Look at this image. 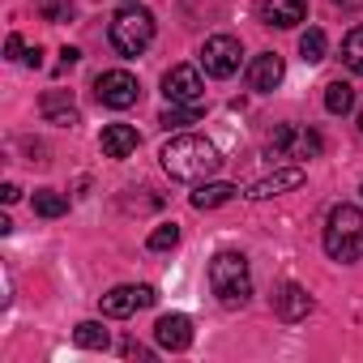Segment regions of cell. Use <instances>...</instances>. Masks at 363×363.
I'll list each match as a JSON object with an SVG mask.
<instances>
[{
  "instance_id": "obj_21",
  "label": "cell",
  "mask_w": 363,
  "mask_h": 363,
  "mask_svg": "<svg viewBox=\"0 0 363 363\" xmlns=\"http://www.w3.org/2000/svg\"><path fill=\"white\" fill-rule=\"evenodd\" d=\"M350 107H354V90H350L346 82H329V86H325V111L346 116Z\"/></svg>"
},
{
  "instance_id": "obj_11",
  "label": "cell",
  "mask_w": 363,
  "mask_h": 363,
  "mask_svg": "<svg viewBox=\"0 0 363 363\" xmlns=\"http://www.w3.org/2000/svg\"><path fill=\"white\" fill-rule=\"evenodd\" d=\"M154 337H158L162 350H189L193 346V320L184 312H167V316H158Z\"/></svg>"
},
{
  "instance_id": "obj_22",
  "label": "cell",
  "mask_w": 363,
  "mask_h": 363,
  "mask_svg": "<svg viewBox=\"0 0 363 363\" xmlns=\"http://www.w3.org/2000/svg\"><path fill=\"white\" fill-rule=\"evenodd\" d=\"M342 65L363 77V26H354V30L342 39Z\"/></svg>"
},
{
  "instance_id": "obj_10",
  "label": "cell",
  "mask_w": 363,
  "mask_h": 363,
  "mask_svg": "<svg viewBox=\"0 0 363 363\" xmlns=\"http://www.w3.org/2000/svg\"><path fill=\"white\" fill-rule=\"evenodd\" d=\"M299 184H303V167H278V171L261 175L244 197H248V201H269V197H282V193H291V189H299Z\"/></svg>"
},
{
  "instance_id": "obj_16",
  "label": "cell",
  "mask_w": 363,
  "mask_h": 363,
  "mask_svg": "<svg viewBox=\"0 0 363 363\" xmlns=\"http://www.w3.org/2000/svg\"><path fill=\"white\" fill-rule=\"evenodd\" d=\"M308 18V5L303 0H265L261 5V22L265 26H278V30H291Z\"/></svg>"
},
{
  "instance_id": "obj_20",
  "label": "cell",
  "mask_w": 363,
  "mask_h": 363,
  "mask_svg": "<svg viewBox=\"0 0 363 363\" xmlns=\"http://www.w3.org/2000/svg\"><path fill=\"white\" fill-rule=\"evenodd\" d=\"M35 214L39 218H65L69 214V197L56 193V189H39L35 193Z\"/></svg>"
},
{
  "instance_id": "obj_4",
  "label": "cell",
  "mask_w": 363,
  "mask_h": 363,
  "mask_svg": "<svg viewBox=\"0 0 363 363\" xmlns=\"http://www.w3.org/2000/svg\"><path fill=\"white\" fill-rule=\"evenodd\" d=\"M210 291L227 303V308H244L248 295H252V274H248V261L240 252H218L210 261Z\"/></svg>"
},
{
  "instance_id": "obj_17",
  "label": "cell",
  "mask_w": 363,
  "mask_h": 363,
  "mask_svg": "<svg viewBox=\"0 0 363 363\" xmlns=\"http://www.w3.org/2000/svg\"><path fill=\"white\" fill-rule=\"evenodd\" d=\"M240 189L235 184H227V179H201V184L193 189V210H218V206H227L231 197H235Z\"/></svg>"
},
{
  "instance_id": "obj_18",
  "label": "cell",
  "mask_w": 363,
  "mask_h": 363,
  "mask_svg": "<svg viewBox=\"0 0 363 363\" xmlns=\"http://www.w3.org/2000/svg\"><path fill=\"white\" fill-rule=\"evenodd\" d=\"M158 124H162L167 133H184L189 124H201V107H179V103H171V107L158 116Z\"/></svg>"
},
{
  "instance_id": "obj_27",
  "label": "cell",
  "mask_w": 363,
  "mask_h": 363,
  "mask_svg": "<svg viewBox=\"0 0 363 363\" xmlns=\"http://www.w3.org/2000/svg\"><path fill=\"white\" fill-rule=\"evenodd\" d=\"M124 354H128V359H150V346H141V342H124Z\"/></svg>"
},
{
  "instance_id": "obj_24",
  "label": "cell",
  "mask_w": 363,
  "mask_h": 363,
  "mask_svg": "<svg viewBox=\"0 0 363 363\" xmlns=\"http://www.w3.org/2000/svg\"><path fill=\"white\" fill-rule=\"evenodd\" d=\"M175 244H179V227H175V223L154 227V231H150V240H145V248H150V252H167V248H175Z\"/></svg>"
},
{
  "instance_id": "obj_25",
  "label": "cell",
  "mask_w": 363,
  "mask_h": 363,
  "mask_svg": "<svg viewBox=\"0 0 363 363\" xmlns=\"http://www.w3.org/2000/svg\"><path fill=\"white\" fill-rule=\"evenodd\" d=\"M39 13L48 22H69L73 18V0H39Z\"/></svg>"
},
{
  "instance_id": "obj_6",
  "label": "cell",
  "mask_w": 363,
  "mask_h": 363,
  "mask_svg": "<svg viewBox=\"0 0 363 363\" xmlns=\"http://www.w3.org/2000/svg\"><path fill=\"white\" fill-rule=\"evenodd\" d=\"M162 94H167V103H179V107H201V103H206L201 69H197V65H175V69H167Z\"/></svg>"
},
{
  "instance_id": "obj_2",
  "label": "cell",
  "mask_w": 363,
  "mask_h": 363,
  "mask_svg": "<svg viewBox=\"0 0 363 363\" xmlns=\"http://www.w3.org/2000/svg\"><path fill=\"white\" fill-rule=\"evenodd\" d=\"M325 252L342 265L363 261V210L359 206H333L325 218Z\"/></svg>"
},
{
  "instance_id": "obj_19",
  "label": "cell",
  "mask_w": 363,
  "mask_h": 363,
  "mask_svg": "<svg viewBox=\"0 0 363 363\" xmlns=\"http://www.w3.org/2000/svg\"><path fill=\"white\" fill-rule=\"evenodd\" d=\"M73 342H77L82 350H107V346H111V333H107L99 320H82V325L73 329Z\"/></svg>"
},
{
  "instance_id": "obj_5",
  "label": "cell",
  "mask_w": 363,
  "mask_h": 363,
  "mask_svg": "<svg viewBox=\"0 0 363 363\" xmlns=\"http://www.w3.org/2000/svg\"><path fill=\"white\" fill-rule=\"evenodd\" d=\"M94 94H99L103 107H111V111H128V107L141 99V86H137V77H133L128 69H107V73L94 77Z\"/></svg>"
},
{
  "instance_id": "obj_29",
  "label": "cell",
  "mask_w": 363,
  "mask_h": 363,
  "mask_svg": "<svg viewBox=\"0 0 363 363\" xmlns=\"http://www.w3.org/2000/svg\"><path fill=\"white\" fill-rule=\"evenodd\" d=\"M22 65H30V69H39V65H43V52H39V48H30V52L22 56Z\"/></svg>"
},
{
  "instance_id": "obj_7",
  "label": "cell",
  "mask_w": 363,
  "mask_h": 363,
  "mask_svg": "<svg viewBox=\"0 0 363 363\" xmlns=\"http://www.w3.org/2000/svg\"><path fill=\"white\" fill-rule=\"evenodd\" d=\"M240 56H244V48H240L235 35H210L206 48H201V69L210 77H231L240 69Z\"/></svg>"
},
{
  "instance_id": "obj_9",
  "label": "cell",
  "mask_w": 363,
  "mask_h": 363,
  "mask_svg": "<svg viewBox=\"0 0 363 363\" xmlns=\"http://www.w3.org/2000/svg\"><path fill=\"white\" fill-rule=\"evenodd\" d=\"M154 286H111L107 295H103V316H111V320H124V316H133L137 308H154Z\"/></svg>"
},
{
  "instance_id": "obj_32",
  "label": "cell",
  "mask_w": 363,
  "mask_h": 363,
  "mask_svg": "<svg viewBox=\"0 0 363 363\" xmlns=\"http://www.w3.org/2000/svg\"><path fill=\"white\" fill-rule=\"evenodd\" d=\"M359 133H363V111H359Z\"/></svg>"
},
{
  "instance_id": "obj_8",
  "label": "cell",
  "mask_w": 363,
  "mask_h": 363,
  "mask_svg": "<svg viewBox=\"0 0 363 363\" xmlns=\"http://www.w3.org/2000/svg\"><path fill=\"white\" fill-rule=\"evenodd\" d=\"M320 150H325V141H320V133H312V128L282 124V128L269 137V154H278V158H316Z\"/></svg>"
},
{
  "instance_id": "obj_26",
  "label": "cell",
  "mask_w": 363,
  "mask_h": 363,
  "mask_svg": "<svg viewBox=\"0 0 363 363\" xmlns=\"http://www.w3.org/2000/svg\"><path fill=\"white\" fill-rule=\"evenodd\" d=\"M5 56H9V60H22V56H26V48H22V39H18V35H9V43H5Z\"/></svg>"
},
{
  "instance_id": "obj_31",
  "label": "cell",
  "mask_w": 363,
  "mask_h": 363,
  "mask_svg": "<svg viewBox=\"0 0 363 363\" xmlns=\"http://www.w3.org/2000/svg\"><path fill=\"white\" fill-rule=\"evenodd\" d=\"M333 5H342V9H359L363 0H333Z\"/></svg>"
},
{
  "instance_id": "obj_12",
  "label": "cell",
  "mask_w": 363,
  "mask_h": 363,
  "mask_svg": "<svg viewBox=\"0 0 363 363\" xmlns=\"http://www.w3.org/2000/svg\"><path fill=\"white\" fill-rule=\"evenodd\" d=\"M278 82H282V56H278V52L252 56V65H248V86H252L257 94H269V90H278Z\"/></svg>"
},
{
  "instance_id": "obj_15",
  "label": "cell",
  "mask_w": 363,
  "mask_h": 363,
  "mask_svg": "<svg viewBox=\"0 0 363 363\" xmlns=\"http://www.w3.org/2000/svg\"><path fill=\"white\" fill-rule=\"evenodd\" d=\"M137 145H141V133L133 124H107L99 137V150L107 158H128V154H137Z\"/></svg>"
},
{
  "instance_id": "obj_1",
  "label": "cell",
  "mask_w": 363,
  "mask_h": 363,
  "mask_svg": "<svg viewBox=\"0 0 363 363\" xmlns=\"http://www.w3.org/2000/svg\"><path fill=\"white\" fill-rule=\"evenodd\" d=\"M218 145L197 137V133H175L167 145H162V167L171 179H184V184H201L218 171Z\"/></svg>"
},
{
  "instance_id": "obj_28",
  "label": "cell",
  "mask_w": 363,
  "mask_h": 363,
  "mask_svg": "<svg viewBox=\"0 0 363 363\" xmlns=\"http://www.w3.org/2000/svg\"><path fill=\"white\" fill-rule=\"evenodd\" d=\"M77 60H82V52H77V48H65V52H60V69H73Z\"/></svg>"
},
{
  "instance_id": "obj_13",
  "label": "cell",
  "mask_w": 363,
  "mask_h": 363,
  "mask_svg": "<svg viewBox=\"0 0 363 363\" xmlns=\"http://www.w3.org/2000/svg\"><path fill=\"white\" fill-rule=\"evenodd\" d=\"M39 111H43V120L56 124V128H73V124L82 120V111H77V103H73L69 90H48L43 103H39Z\"/></svg>"
},
{
  "instance_id": "obj_23",
  "label": "cell",
  "mask_w": 363,
  "mask_h": 363,
  "mask_svg": "<svg viewBox=\"0 0 363 363\" xmlns=\"http://www.w3.org/2000/svg\"><path fill=\"white\" fill-rule=\"evenodd\" d=\"M325 52H329V39H325V30H303L299 35V56L308 60V65H316V60H325Z\"/></svg>"
},
{
  "instance_id": "obj_30",
  "label": "cell",
  "mask_w": 363,
  "mask_h": 363,
  "mask_svg": "<svg viewBox=\"0 0 363 363\" xmlns=\"http://www.w3.org/2000/svg\"><path fill=\"white\" fill-rule=\"evenodd\" d=\"M0 193H5V201H9V206H13V201L22 197V189H18V184H5V189H0Z\"/></svg>"
},
{
  "instance_id": "obj_3",
  "label": "cell",
  "mask_w": 363,
  "mask_h": 363,
  "mask_svg": "<svg viewBox=\"0 0 363 363\" xmlns=\"http://www.w3.org/2000/svg\"><path fill=\"white\" fill-rule=\"evenodd\" d=\"M107 39H111V48H116L120 56H128V60L141 56V52L154 43V13L141 9V5H124V9L111 18Z\"/></svg>"
},
{
  "instance_id": "obj_14",
  "label": "cell",
  "mask_w": 363,
  "mask_h": 363,
  "mask_svg": "<svg viewBox=\"0 0 363 363\" xmlns=\"http://www.w3.org/2000/svg\"><path fill=\"white\" fill-rule=\"evenodd\" d=\"M274 312H278L282 320H303V316L312 312V295H308L299 282H282V286L274 291Z\"/></svg>"
}]
</instances>
